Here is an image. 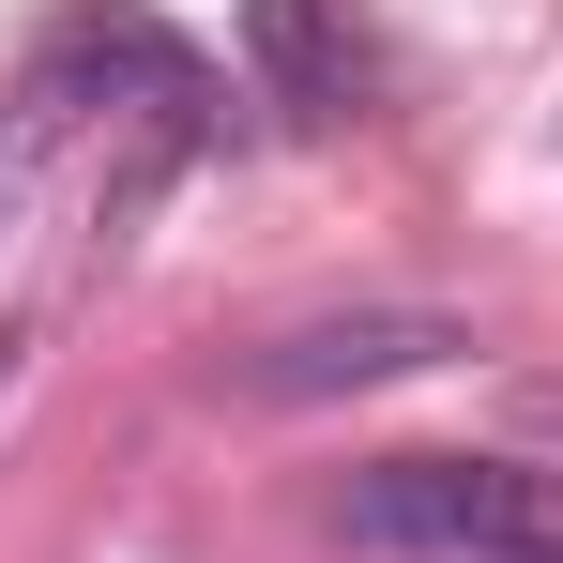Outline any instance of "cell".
<instances>
[{"mask_svg":"<svg viewBox=\"0 0 563 563\" xmlns=\"http://www.w3.org/2000/svg\"><path fill=\"white\" fill-rule=\"evenodd\" d=\"M351 549L396 563H563V472L518 457H380L351 503H335Z\"/></svg>","mask_w":563,"mask_h":563,"instance_id":"6da1fadb","label":"cell"},{"mask_svg":"<svg viewBox=\"0 0 563 563\" xmlns=\"http://www.w3.org/2000/svg\"><path fill=\"white\" fill-rule=\"evenodd\" d=\"M472 320H442V305H351V320H289L275 351L244 366V396H275V411H305V396H366V380H411V366H457Z\"/></svg>","mask_w":563,"mask_h":563,"instance_id":"7a4b0ae2","label":"cell"},{"mask_svg":"<svg viewBox=\"0 0 563 563\" xmlns=\"http://www.w3.org/2000/svg\"><path fill=\"white\" fill-rule=\"evenodd\" d=\"M244 46H260V77H275L305 122H335V107L366 92V31H351L335 0H244Z\"/></svg>","mask_w":563,"mask_h":563,"instance_id":"3957f363","label":"cell"},{"mask_svg":"<svg viewBox=\"0 0 563 563\" xmlns=\"http://www.w3.org/2000/svg\"><path fill=\"white\" fill-rule=\"evenodd\" d=\"M31 153H46V122H31V107H0V213H15V184H31Z\"/></svg>","mask_w":563,"mask_h":563,"instance_id":"277c9868","label":"cell"},{"mask_svg":"<svg viewBox=\"0 0 563 563\" xmlns=\"http://www.w3.org/2000/svg\"><path fill=\"white\" fill-rule=\"evenodd\" d=\"M15 366H31V320H0V396H15Z\"/></svg>","mask_w":563,"mask_h":563,"instance_id":"5b68a950","label":"cell"}]
</instances>
